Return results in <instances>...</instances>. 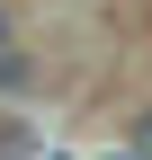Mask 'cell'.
Returning <instances> with one entry per match:
<instances>
[{
    "mask_svg": "<svg viewBox=\"0 0 152 160\" xmlns=\"http://www.w3.org/2000/svg\"><path fill=\"white\" fill-rule=\"evenodd\" d=\"M134 160H152V116H134Z\"/></svg>",
    "mask_w": 152,
    "mask_h": 160,
    "instance_id": "1",
    "label": "cell"
},
{
    "mask_svg": "<svg viewBox=\"0 0 152 160\" xmlns=\"http://www.w3.org/2000/svg\"><path fill=\"white\" fill-rule=\"evenodd\" d=\"M0 53H9V9H0Z\"/></svg>",
    "mask_w": 152,
    "mask_h": 160,
    "instance_id": "2",
    "label": "cell"
}]
</instances>
